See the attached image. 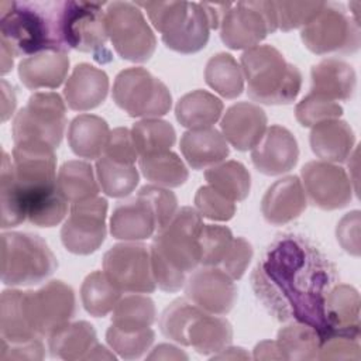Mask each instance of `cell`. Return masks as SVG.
<instances>
[{
  "label": "cell",
  "mask_w": 361,
  "mask_h": 361,
  "mask_svg": "<svg viewBox=\"0 0 361 361\" xmlns=\"http://www.w3.org/2000/svg\"><path fill=\"white\" fill-rule=\"evenodd\" d=\"M334 262L302 234H279L251 274V286L279 322L313 327L322 341L330 337L324 317L327 292L337 283Z\"/></svg>",
  "instance_id": "obj_1"
},
{
  "label": "cell",
  "mask_w": 361,
  "mask_h": 361,
  "mask_svg": "<svg viewBox=\"0 0 361 361\" xmlns=\"http://www.w3.org/2000/svg\"><path fill=\"white\" fill-rule=\"evenodd\" d=\"M202 216L190 206L180 207L169 224L158 231L149 248L155 283L165 292L185 286L188 274L200 264Z\"/></svg>",
  "instance_id": "obj_2"
},
{
  "label": "cell",
  "mask_w": 361,
  "mask_h": 361,
  "mask_svg": "<svg viewBox=\"0 0 361 361\" xmlns=\"http://www.w3.org/2000/svg\"><path fill=\"white\" fill-rule=\"evenodd\" d=\"M63 1H0V44L14 56L69 49L61 35Z\"/></svg>",
  "instance_id": "obj_3"
},
{
  "label": "cell",
  "mask_w": 361,
  "mask_h": 361,
  "mask_svg": "<svg viewBox=\"0 0 361 361\" xmlns=\"http://www.w3.org/2000/svg\"><path fill=\"white\" fill-rule=\"evenodd\" d=\"M241 71L248 97L264 104H289L302 87V73L272 45H257L243 52Z\"/></svg>",
  "instance_id": "obj_4"
},
{
  "label": "cell",
  "mask_w": 361,
  "mask_h": 361,
  "mask_svg": "<svg viewBox=\"0 0 361 361\" xmlns=\"http://www.w3.org/2000/svg\"><path fill=\"white\" fill-rule=\"evenodd\" d=\"M58 267L49 245L34 233L1 234V281L10 286L38 285Z\"/></svg>",
  "instance_id": "obj_5"
},
{
  "label": "cell",
  "mask_w": 361,
  "mask_h": 361,
  "mask_svg": "<svg viewBox=\"0 0 361 361\" xmlns=\"http://www.w3.org/2000/svg\"><path fill=\"white\" fill-rule=\"evenodd\" d=\"M66 127V104L55 92H37L13 121V141L41 142L56 149Z\"/></svg>",
  "instance_id": "obj_6"
},
{
  "label": "cell",
  "mask_w": 361,
  "mask_h": 361,
  "mask_svg": "<svg viewBox=\"0 0 361 361\" xmlns=\"http://www.w3.org/2000/svg\"><path fill=\"white\" fill-rule=\"evenodd\" d=\"M104 3L63 1L61 13V35L68 49L89 52L93 59L107 63L113 59L107 48Z\"/></svg>",
  "instance_id": "obj_7"
},
{
  "label": "cell",
  "mask_w": 361,
  "mask_h": 361,
  "mask_svg": "<svg viewBox=\"0 0 361 361\" xmlns=\"http://www.w3.org/2000/svg\"><path fill=\"white\" fill-rule=\"evenodd\" d=\"M113 100L130 117L158 118L172 106L168 86L141 66L123 69L114 79Z\"/></svg>",
  "instance_id": "obj_8"
},
{
  "label": "cell",
  "mask_w": 361,
  "mask_h": 361,
  "mask_svg": "<svg viewBox=\"0 0 361 361\" xmlns=\"http://www.w3.org/2000/svg\"><path fill=\"white\" fill-rule=\"evenodd\" d=\"M106 30L113 48L123 59L145 62L155 52L157 38L135 3H109Z\"/></svg>",
  "instance_id": "obj_9"
},
{
  "label": "cell",
  "mask_w": 361,
  "mask_h": 361,
  "mask_svg": "<svg viewBox=\"0 0 361 361\" xmlns=\"http://www.w3.org/2000/svg\"><path fill=\"white\" fill-rule=\"evenodd\" d=\"M278 30L274 1L228 3L220 24V38L231 49H248Z\"/></svg>",
  "instance_id": "obj_10"
},
{
  "label": "cell",
  "mask_w": 361,
  "mask_h": 361,
  "mask_svg": "<svg viewBox=\"0 0 361 361\" xmlns=\"http://www.w3.org/2000/svg\"><path fill=\"white\" fill-rule=\"evenodd\" d=\"M300 39L316 55L353 54L360 48V28L341 6L326 3L302 28Z\"/></svg>",
  "instance_id": "obj_11"
},
{
  "label": "cell",
  "mask_w": 361,
  "mask_h": 361,
  "mask_svg": "<svg viewBox=\"0 0 361 361\" xmlns=\"http://www.w3.org/2000/svg\"><path fill=\"white\" fill-rule=\"evenodd\" d=\"M103 272L121 292L151 293L157 288L149 250L137 241L109 248L103 255Z\"/></svg>",
  "instance_id": "obj_12"
},
{
  "label": "cell",
  "mask_w": 361,
  "mask_h": 361,
  "mask_svg": "<svg viewBox=\"0 0 361 361\" xmlns=\"http://www.w3.org/2000/svg\"><path fill=\"white\" fill-rule=\"evenodd\" d=\"M27 317L34 333L49 337L69 323L76 310L73 289L63 281H49L38 290L24 292Z\"/></svg>",
  "instance_id": "obj_13"
},
{
  "label": "cell",
  "mask_w": 361,
  "mask_h": 361,
  "mask_svg": "<svg viewBox=\"0 0 361 361\" xmlns=\"http://www.w3.org/2000/svg\"><path fill=\"white\" fill-rule=\"evenodd\" d=\"M107 200L96 196L71 206L61 228L63 247L78 255H89L100 248L106 238Z\"/></svg>",
  "instance_id": "obj_14"
},
{
  "label": "cell",
  "mask_w": 361,
  "mask_h": 361,
  "mask_svg": "<svg viewBox=\"0 0 361 361\" xmlns=\"http://www.w3.org/2000/svg\"><path fill=\"white\" fill-rule=\"evenodd\" d=\"M300 175L306 197L322 210L345 207L353 199L350 176L336 164L310 161L303 165Z\"/></svg>",
  "instance_id": "obj_15"
},
{
  "label": "cell",
  "mask_w": 361,
  "mask_h": 361,
  "mask_svg": "<svg viewBox=\"0 0 361 361\" xmlns=\"http://www.w3.org/2000/svg\"><path fill=\"white\" fill-rule=\"evenodd\" d=\"M185 295L192 303L212 314H227L235 305L237 286L223 269L203 267L195 269L185 282Z\"/></svg>",
  "instance_id": "obj_16"
},
{
  "label": "cell",
  "mask_w": 361,
  "mask_h": 361,
  "mask_svg": "<svg viewBox=\"0 0 361 361\" xmlns=\"http://www.w3.org/2000/svg\"><path fill=\"white\" fill-rule=\"evenodd\" d=\"M14 176L24 193L56 185L55 149L41 142H20L13 148Z\"/></svg>",
  "instance_id": "obj_17"
},
{
  "label": "cell",
  "mask_w": 361,
  "mask_h": 361,
  "mask_svg": "<svg viewBox=\"0 0 361 361\" xmlns=\"http://www.w3.org/2000/svg\"><path fill=\"white\" fill-rule=\"evenodd\" d=\"M299 159V145L295 135L285 127H267L259 142L251 149L254 166L264 175L276 176L293 169Z\"/></svg>",
  "instance_id": "obj_18"
},
{
  "label": "cell",
  "mask_w": 361,
  "mask_h": 361,
  "mask_svg": "<svg viewBox=\"0 0 361 361\" xmlns=\"http://www.w3.org/2000/svg\"><path fill=\"white\" fill-rule=\"evenodd\" d=\"M159 230L152 203L142 193L118 202L110 217V233L123 241H140L152 237Z\"/></svg>",
  "instance_id": "obj_19"
},
{
  "label": "cell",
  "mask_w": 361,
  "mask_h": 361,
  "mask_svg": "<svg viewBox=\"0 0 361 361\" xmlns=\"http://www.w3.org/2000/svg\"><path fill=\"white\" fill-rule=\"evenodd\" d=\"M267 114L254 103L240 102L230 106L221 117V134L238 151L252 149L267 130Z\"/></svg>",
  "instance_id": "obj_20"
},
{
  "label": "cell",
  "mask_w": 361,
  "mask_h": 361,
  "mask_svg": "<svg viewBox=\"0 0 361 361\" xmlns=\"http://www.w3.org/2000/svg\"><path fill=\"white\" fill-rule=\"evenodd\" d=\"M307 206V197L302 180L292 175L272 183L262 200L261 212L264 219L272 226H282L298 219Z\"/></svg>",
  "instance_id": "obj_21"
},
{
  "label": "cell",
  "mask_w": 361,
  "mask_h": 361,
  "mask_svg": "<svg viewBox=\"0 0 361 361\" xmlns=\"http://www.w3.org/2000/svg\"><path fill=\"white\" fill-rule=\"evenodd\" d=\"M109 93V76L104 71L79 63L73 68L63 89L65 103L75 111H87L99 107Z\"/></svg>",
  "instance_id": "obj_22"
},
{
  "label": "cell",
  "mask_w": 361,
  "mask_h": 361,
  "mask_svg": "<svg viewBox=\"0 0 361 361\" xmlns=\"http://www.w3.org/2000/svg\"><path fill=\"white\" fill-rule=\"evenodd\" d=\"M360 293L345 283H336L326 295L324 317L331 336L360 338Z\"/></svg>",
  "instance_id": "obj_23"
},
{
  "label": "cell",
  "mask_w": 361,
  "mask_h": 361,
  "mask_svg": "<svg viewBox=\"0 0 361 361\" xmlns=\"http://www.w3.org/2000/svg\"><path fill=\"white\" fill-rule=\"evenodd\" d=\"M69 56L63 51H45L18 63V78L30 90L56 89L66 79Z\"/></svg>",
  "instance_id": "obj_24"
},
{
  "label": "cell",
  "mask_w": 361,
  "mask_h": 361,
  "mask_svg": "<svg viewBox=\"0 0 361 361\" xmlns=\"http://www.w3.org/2000/svg\"><path fill=\"white\" fill-rule=\"evenodd\" d=\"M309 141L317 158L336 164L350 158L355 144V134L347 121L333 118L313 126Z\"/></svg>",
  "instance_id": "obj_25"
},
{
  "label": "cell",
  "mask_w": 361,
  "mask_h": 361,
  "mask_svg": "<svg viewBox=\"0 0 361 361\" xmlns=\"http://www.w3.org/2000/svg\"><path fill=\"white\" fill-rule=\"evenodd\" d=\"M180 151L193 169L217 165L230 154L228 142L223 134L213 127L185 131L180 138Z\"/></svg>",
  "instance_id": "obj_26"
},
{
  "label": "cell",
  "mask_w": 361,
  "mask_h": 361,
  "mask_svg": "<svg viewBox=\"0 0 361 361\" xmlns=\"http://www.w3.org/2000/svg\"><path fill=\"white\" fill-rule=\"evenodd\" d=\"M310 76V92L333 102L348 100L355 90V71L350 63L337 58L320 61L312 68Z\"/></svg>",
  "instance_id": "obj_27"
},
{
  "label": "cell",
  "mask_w": 361,
  "mask_h": 361,
  "mask_svg": "<svg viewBox=\"0 0 361 361\" xmlns=\"http://www.w3.org/2000/svg\"><path fill=\"white\" fill-rule=\"evenodd\" d=\"M233 340V327L228 320L212 314L203 309L193 317L186 330V345L199 354L214 355L226 348Z\"/></svg>",
  "instance_id": "obj_28"
},
{
  "label": "cell",
  "mask_w": 361,
  "mask_h": 361,
  "mask_svg": "<svg viewBox=\"0 0 361 361\" xmlns=\"http://www.w3.org/2000/svg\"><path fill=\"white\" fill-rule=\"evenodd\" d=\"M110 128L104 118L94 114L76 116L68 128V142L75 155L99 159L106 149Z\"/></svg>",
  "instance_id": "obj_29"
},
{
  "label": "cell",
  "mask_w": 361,
  "mask_h": 361,
  "mask_svg": "<svg viewBox=\"0 0 361 361\" xmlns=\"http://www.w3.org/2000/svg\"><path fill=\"white\" fill-rule=\"evenodd\" d=\"M96 330L85 320L66 323L49 336L48 345L52 357L76 361L87 360L97 344Z\"/></svg>",
  "instance_id": "obj_30"
},
{
  "label": "cell",
  "mask_w": 361,
  "mask_h": 361,
  "mask_svg": "<svg viewBox=\"0 0 361 361\" xmlns=\"http://www.w3.org/2000/svg\"><path fill=\"white\" fill-rule=\"evenodd\" d=\"M210 30V23L202 4L188 1L186 18L172 34L162 35V41L172 51L195 54L206 47Z\"/></svg>",
  "instance_id": "obj_31"
},
{
  "label": "cell",
  "mask_w": 361,
  "mask_h": 361,
  "mask_svg": "<svg viewBox=\"0 0 361 361\" xmlns=\"http://www.w3.org/2000/svg\"><path fill=\"white\" fill-rule=\"evenodd\" d=\"M223 109V102L217 96L197 89L178 100L175 116L179 124L189 130L209 128L221 117Z\"/></svg>",
  "instance_id": "obj_32"
},
{
  "label": "cell",
  "mask_w": 361,
  "mask_h": 361,
  "mask_svg": "<svg viewBox=\"0 0 361 361\" xmlns=\"http://www.w3.org/2000/svg\"><path fill=\"white\" fill-rule=\"evenodd\" d=\"M0 338L7 343H27L39 338L30 326L24 292L17 289H6L0 298Z\"/></svg>",
  "instance_id": "obj_33"
},
{
  "label": "cell",
  "mask_w": 361,
  "mask_h": 361,
  "mask_svg": "<svg viewBox=\"0 0 361 361\" xmlns=\"http://www.w3.org/2000/svg\"><path fill=\"white\" fill-rule=\"evenodd\" d=\"M56 188L65 200L71 204L96 197L99 185L94 178L93 168L85 161H66L58 172Z\"/></svg>",
  "instance_id": "obj_34"
},
{
  "label": "cell",
  "mask_w": 361,
  "mask_h": 361,
  "mask_svg": "<svg viewBox=\"0 0 361 361\" xmlns=\"http://www.w3.org/2000/svg\"><path fill=\"white\" fill-rule=\"evenodd\" d=\"M206 83L226 99H235L244 90V75L233 55L219 52L213 55L204 68Z\"/></svg>",
  "instance_id": "obj_35"
},
{
  "label": "cell",
  "mask_w": 361,
  "mask_h": 361,
  "mask_svg": "<svg viewBox=\"0 0 361 361\" xmlns=\"http://www.w3.org/2000/svg\"><path fill=\"white\" fill-rule=\"evenodd\" d=\"M0 209L1 228L16 227L27 219L24 192L14 176L13 161L4 149L0 172Z\"/></svg>",
  "instance_id": "obj_36"
},
{
  "label": "cell",
  "mask_w": 361,
  "mask_h": 361,
  "mask_svg": "<svg viewBox=\"0 0 361 361\" xmlns=\"http://www.w3.org/2000/svg\"><path fill=\"white\" fill-rule=\"evenodd\" d=\"M144 178L162 188H178L188 180L189 172L183 161L173 151H164L138 158Z\"/></svg>",
  "instance_id": "obj_37"
},
{
  "label": "cell",
  "mask_w": 361,
  "mask_h": 361,
  "mask_svg": "<svg viewBox=\"0 0 361 361\" xmlns=\"http://www.w3.org/2000/svg\"><path fill=\"white\" fill-rule=\"evenodd\" d=\"M27 220L38 227H54L68 213V202L59 193L56 185L37 192L24 193Z\"/></svg>",
  "instance_id": "obj_38"
},
{
  "label": "cell",
  "mask_w": 361,
  "mask_h": 361,
  "mask_svg": "<svg viewBox=\"0 0 361 361\" xmlns=\"http://www.w3.org/2000/svg\"><path fill=\"white\" fill-rule=\"evenodd\" d=\"M204 178L207 185L233 202L244 200L251 189L248 169L241 162L233 159L210 166L204 172Z\"/></svg>",
  "instance_id": "obj_39"
},
{
  "label": "cell",
  "mask_w": 361,
  "mask_h": 361,
  "mask_svg": "<svg viewBox=\"0 0 361 361\" xmlns=\"http://www.w3.org/2000/svg\"><path fill=\"white\" fill-rule=\"evenodd\" d=\"M121 290L117 289L103 271L90 272L82 283L80 299L85 310L93 317H104L121 299Z\"/></svg>",
  "instance_id": "obj_40"
},
{
  "label": "cell",
  "mask_w": 361,
  "mask_h": 361,
  "mask_svg": "<svg viewBox=\"0 0 361 361\" xmlns=\"http://www.w3.org/2000/svg\"><path fill=\"white\" fill-rule=\"evenodd\" d=\"M276 343L285 360H316L322 344L319 333L305 323H290L278 331Z\"/></svg>",
  "instance_id": "obj_41"
},
{
  "label": "cell",
  "mask_w": 361,
  "mask_h": 361,
  "mask_svg": "<svg viewBox=\"0 0 361 361\" xmlns=\"http://www.w3.org/2000/svg\"><path fill=\"white\" fill-rule=\"evenodd\" d=\"M133 141L140 157L169 151L176 141L171 123L159 118H142L131 128Z\"/></svg>",
  "instance_id": "obj_42"
},
{
  "label": "cell",
  "mask_w": 361,
  "mask_h": 361,
  "mask_svg": "<svg viewBox=\"0 0 361 361\" xmlns=\"http://www.w3.org/2000/svg\"><path fill=\"white\" fill-rule=\"evenodd\" d=\"M157 310L154 300L144 295H128L113 309L111 324L124 331H138L154 324Z\"/></svg>",
  "instance_id": "obj_43"
},
{
  "label": "cell",
  "mask_w": 361,
  "mask_h": 361,
  "mask_svg": "<svg viewBox=\"0 0 361 361\" xmlns=\"http://www.w3.org/2000/svg\"><path fill=\"white\" fill-rule=\"evenodd\" d=\"M96 176L102 190L110 197L128 196L140 180L135 165L120 164L106 155L96 161Z\"/></svg>",
  "instance_id": "obj_44"
},
{
  "label": "cell",
  "mask_w": 361,
  "mask_h": 361,
  "mask_svg": "<svg viewBox=\"0 0 361 361\" xmlns=\"http://www.w3.org/2000/svg\"><path fill=\"white\" fill-rule=\"evenodd\" d=\"M202 309L189 299H176L165 307L159 317V329L166 338L186 345V330Z\"/></svg>",
  "instance_id": "obj_45"
},
{
  "label": "cell",
  "mask_w": 361,
  "mask_h": 361,
  "mask_svg": "<svg viewBox=\"0 0 361 361\" xmlns=\"http://www.w3.org/2000/svg\"><path fill=\"white\" fill-rule=\"evenodd\" d=\"M154 338L155 333L151 327L138 331H124L111 324L106 331V340L110 348L126 360L140 358L149 350Z\"/></svg>",
  "instance_id": "obj_46"
},
{
  "label": "cell",
  "mask_w": 361,
  "mask_h": 361,
  "mask_svg": "<svg viewBox=\"0 0 361 361\" xmlns=\"http://www.w3.org/2000/svg\"><path fill=\"white\" fill-rule=\"evenodd\" d=\"M233 233L226 226L203 224L199 245H200V265L219 267L227 255L233 244Z\"/></svg>",
  "instance_id": "obj_47"
},
{
  "label": "cell",
  "mask_w": 361,
  "mask_h": 361,
  "mask_svg": "<svg viewBox=\"0 0 361 361\" xmlns=\"http://www.w3.org/2000/svg\"><path fill=\"white\" fill-rule=\"evenodd\" d=\"M135 4L147 11L152 25L162 35L172 34L188 14V1H138Z\"/></svg>",
  "instance_id": "obj_48"
},
{
  "label": "cell",
  "mask_w": 361,
  "mask_h": 361,
  "mask_svg": "<svg viewBox=\"0 0 361 361\" xmlns=\"http://www.w3.org/2000/svg\"><path fill=\"white\" fill-rule=\"evenodd\" d=\"M343 114V107L330 99L310 92L295 107L296 120L303 127H313L322 121L338 118Z\"/></svg>",
  "instance_id": "obj_49"
},
{
  "label": "cell",
  "mask_w": 361,
  "mask_h": 361,
  "mask_svg": "<svg viewBox=\"0 0 361 361\" xmlns=\"http://www.w3.org/2000/svg\"><path fill=\"white\" fill-rule=\"evenodd\" d=\"M278 28L290 31L307 25L324 7L326 1H274Z\"/></svg>",
  "instance_id": "obj_50"
},
{
  "label": "cell",
  "mask_w": 361,
  "mask_h": 361,
  "mask_svg": "<svg viewBox=\"0 0 361 361\" xmlns=\"http://www.w3.org/2000/svg\"><path fill=\"white\" fill-rule=\"evenodd\" d=\"M195 206L202 217L214 221H228L235 214V202L226 197L210 185L197 189Z\"/></svg>",
  "instance_id": "obj_51"
},
{
  "label": "cell",
  "mask_w": 361,
  "mask_h": 361,
  "mask_svg": "<svg viewBox=\"0 0 361 361\" xmlns=\"http://www.w3.org/2000/svg\"><path fill=\"white\" fill-rule=\"evenodd\" d=\"M138 192L147 196L148 200L152 203L159 223L158 231H161L169 224V221L178 212V199L175 193L158 185H145Z\"/></svg>",
  "instance_id": "obj_52"
},
{
  "label": "cell",
  "mask_w": 361,
  "mask_h": 361,
  "mask_svg": "<svg viewBox=\"0 0 361 361\" xmlns=\"http://www.w3.org/2000/svg\"><path fill=\"white\" fill-rule=\"evenodd\" d=\"M104 155L116 162L134 165L138 159V152L133 141L131 130L126 127H117L113 131H110Z\"/></svg>",
  "instance_id": "obj_53"
},
{
  "label": "cell",
  "mask_w": 361,
  "mask_h": 361,
  "mask_svg": "<svg viewBox=\"0 0 361 361\" xmlns=\"http://www.w3.org/2000/svg\"><path fill=\"white\" fill-rule=\"evenodd\" d=\"M252 254V245L245 238L234 237L227 255L217 268L223 269L230 278L237 281L245 274L247 267L251 262Z\"/></svg>",
  "instance_id": "obj_54"
},
{
  "label": "cell",
  "mask_w": 361,
  "mask_h": 361,
  "mask_svg": "<svg viewBox=\"0 0 361 361\" xmlns=\"http://www.w3.org/2000/svg\"><path fill=\"white\" fill-rule=\"evenodd\" d=\"M361 345L360 338L344 336H331L322 341L317 360H360Z\"/></svg>",
  "instance_id": "obj_55"
},
{
  "label": "cell",
  "mask_w": 361,
  "mask_h": 361,
  "mask_svg": "<svg viewBox=\"0 0 361 361\" xmlns=\"http://www.w3.org/2000/svg\"><path fill=\"white\" fill-rule=\"evenodd\" d=\"M336 237L344 251L358 257L360 255V212L353 210L345 213L337 224Z\"/></svg>",
  "instance_id": "obj_56"
},
{
  "label": "cell",
  "mask_w": 361,
  "mask_h": 361,
  "mask_svg": "<svg viewBox=\"0 0 361 361\" xmlns=\"http://www.w3.org/2000/svg\"><path fill=\"white\" fill-rule=\"evenodd\" d=\"M45 357V348L39 338L27 343H7L0 338V361L11 360H42Z\"/></svg>",
  "instance_id": "obj_57"
},
{
  "label": "cell",
  "mask_w": 361,
  "mask_h": 361,
  "mask_svg": "<svg viewBox=\"0 0 361 361\" xmlns=\"http://www.w3.org/2000/svg\"><path fill=\"white\" fill-rule=\"evenodd\" d=\"M1 120L6 121L13 114L17 104V99L14 87L4 79H1Z\"/></svg>",
  "instance_id": "obj_58"
},
{
  "label": "cell",
  "mask_w": 361,
  "mask_h": 361,
  "mask_svg": "<svg viewBox=\"0 0 361 361\" xmlns=\"http://www.w3.org/2000/svg\"><path fill=\"white\" fill-rule=\"evenodd\" d=\"M254 360H285L282 351L275 341L265 340L255 345L254 348Z\"/></svg>",
  "instance_id": "obj_59"
},
{
  "label": "cell",
  "mask_w": 361,
  "mask_h": 361,
  "mask_svg": "<svg viewBox=\"0 0 361 361\" xmlns=\"http://www.w3.org/2000/svg\"><path fill=\"white\" fill-rule=\"evenodd\" d=\"M148 360H188V355L171 344H159L147 357Z\"/></svg>",
  "instance_id": "obj_60"
},
{
  "label": "cell",
  "mask_w": 361,
  "mask_h": 361,
  "mask_svg": "<svg viewBox=\"0 0 361 361\" xmlns=\"http://www.w3.org/2000/svg\"><path fill=\"white\" fill-rule=\"evenodd\" d=\"M213 358H226V360H248L250 355L248 353L244 351V348L240 347H226L221 351H219L217 354L213 355Z\"/></svg>",
  "instance_id": "obj_61"
},
{
  "label": "cell",
  "mask_w": 361,
  "mask_h": 361,
  "mask_svg": "<svg viewBox=\"0 0 361 361\" xmlns=\"http://www.w3.org/2000/svg\"><path fill=\"white\" fill-rule=\"evenodd\" d=\"M1 45V75H4V73H7V72H10V69L13 68V54H11V51L6 47V45H3V44H0Z\"/></svg>",
  "instance_id": "obj_62"
}]
</instances>
